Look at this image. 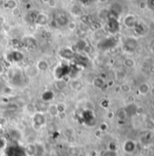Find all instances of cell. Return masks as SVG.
I'll return each instance as SVG.
<instances>
[{
    "instance_id": "cell-14",
    "label": "cell",
    "mask_w": 154,
    "mask_h": 156,
    "mask_svg": "<svg viewBox=\"0 0 154 156\" xmlns=\"http://www.w3.org/2000/svg\"><path fill=\"white\" fill-rule=\"evenodd\" d=\"M47 4H48V6H49L50 7H52V8H54V7H56V1H55V0H49V2H48Z\"/></svg>"
},
{
    "instance_id": "cell-12",
    "label": "cell",
    "mask_w": 154,
    "mask_h": 156,
    "mask_svg": "<svg viewBox=\"0 0 154 156\" xmlns=\"http://www.w3.org/2000/svg\"><path fill=\"white\" fill-rule=\"evenodd\" d=\"M68 27H69L70 30L73 31V30H74L76 28V24L74 22H69L68 23Z\"/></svg>"
},
{
    "instance_id": "cell-15",
    "label": "cell",
    "mask_w": 154,
    "mask_h": 156,
    "mask_svg": "<svg viewBox=\"0 0 154 156\" xmlns=\"http://www.w3.org/2000/svg\"><path fill=\"white\" fill-rule=\"evenodd\" d=\"M6 24V18L3 16H0V27Z\"/></svg>"
},
{
    "instance_id": "cell-18",
    "label": "cell",
    "mask_w": 154,
    "mask_h": 156,
    "mask_svg": "<svg viewBox=\"0 0 154 156\" xmlns=\"http://www.w3.org/2000/svg\"><path fill=\"white\" fill-rule=\"evenodd\" d=\"M3 72H4V67H3V66L0 65V74H2Z\"/></svg>"
},
{
    "instance_id": "cell-19",
    "label": "cell",
    "mask_w": 154,
    "mask_h": 156,
    "mask_svg": "<svg viewBox=\"0 0 154 156\" xmlns=\"http://www.w3.org/2000/svg\"><path fill=\"white\" fill-rule=\"evenodd\" d=\"M42 2L45 3V4H47V3L49 2V0H42Z\"/></svg>"
},
{
    "instance_id": "cell-10",
    "label": "cell",
    "mask_w": 154,
    "mask_h": 156,
    "mask_svg": "<svg viewBox=\"0 0 154 156\" xmlns=\"http://www.w3.org/2000/svg\"><path fill=\"white\" fill-rule=\"evenodd\" d=\"M7 146V142L5 141L4 138H0V150L5 149Z\"/></svg>"
},
{
    "instance_id": "cell-20",
    "label": "cell",
    "mask_w": 154,
    "mask_h": 156,
    "mask_svg": "<svg viewBox=\"0 0 154 156\" xmlns=\"http://www.w3.org/2000/svg\"><path fill=\"white\" fill-rule=\"evenodd\" d=\"M151 105H152V108L154 109V99L152 100V103H151Z\"/></svg>"
},
{
    "instance_id": "cell-9",
    "label": "cell",
    "mask_w": 154,
    "mask_h": 156,
    "mask_svg": "<svg viewBox=\"0 0 154 156\" xmlns=\"http://www.w3.org/2000/svg\"><path fill=\"white\" fill-rule=\"evenodd\" d=\"M124 64H125V66H128V67H132V66H134V61H133L132 59H131V58H128V59L125 60Z\"/></svg>"
},
{
    "instance_id": "cell-21",
    "label": "cell",
    "mask_w": 154,
    "mask_h": 156,
    "mask_svg": "<svg viewBox=\"0 0 154 156\" xmlns=\"http://www.w3.org/2000/svg\"><path fill=\"white\" fill-rule=\"evenodd\" d=\"M100 1H102V2H105V1H107V0H100Z\"/></svg>"
},
{
    "instance_id": "cell-4",
    "label": "cell",
    "mask_w": 154,
    "mask_h": 156,
    "mask_svg": "<svg viewBox=\"0 0 154 156\" xmlns=\"http://www.w3.org/2000/svg\"><path fill=\"white\" fill-rule=\"evenodd\" d=\"M71 13H72V15H74V16H77V17H79V16H83V8L80 7V6H78V5H74V6H73L72 7V8H71Z\"/></svg>"
},
{
    "instance_id": "cell-7",
    "label": "cell",
    "mask_w": 154,
    "mask_h": 156,
    "mask_svg": "<svg viewBox=\"0 0 154 156\" xmlns=\"http://www.w3.org/2000/svg\"><path fill=\"white\" fill-rule=\"evenodd\" d=\"M139 90H140V92H141V95H147L148 93H150V87L149 86V84H141V85H140V87H139Z\"/></svg>"
},
{
    "instance_id": "cell-22",
    "label": "cell",
    "mask_w": 154,
    "mask_h": 156,
    "mask_svg": "<svg viewBox=\"0 0 154 156\" xmlns=\"http://www.w3.org/2000/svg\"><path fill=\"white\" fill-rule=\"evenodd\" d=\"M74 1H77V0H74Z\"/></svg>"
},
{
    "instance_id": "cell-16",
    "label": "cell",
    "mask_w": 154,
    "mask_h": 156,
    "mask_svg": "<svg viewBox=\"0 0 154 156\" xmlns=\"http://www.w3.org/2000/svg\"><path fill=\"white\" fill-rule=\"evenodd\" d=\"M51 26H52V27H54V28L58 27V25H57V23H56V21H55V20H53V22H51Z\"/></svg>"
},
{
    "instance_id": "cell-13",
    "label": "cell",
    "mask_w": 154,
    "mask_h": 156,
    "mask_svg": "<svg viewBox=\"0 0 154 156\" xmlns=\"http://www.w3.org/2000/svg\"><path fill=\"white\" fill-rule=\"evenodd\" d=\"M77 46L79 49H83L84 46H85V44H84V41L83 40H80L78 43H77Z\"/></svg>"
},
{
    "instance_id": "cell-5",
    "label": "cell",
    "mask_w": 154,
    "mask_h": 156,
    "mask_svg": "<svg viewBox=\"0 0 154 156\" xmlns=\"http://www.w3.org/2000/svg\"><path fill=\"white\" fill-rule=\"evenodd\" d=\"M36 66L38 69V71H45L48 69L49 65L47 63V61H45V60H39Z\"/></svg>"
},
{
    "instance_id": "cell-1",
    "label": "cell",
    "mask_w": 154,
    "mask_h": 156,
    "mask_svg": "<svg viewBox=\"0 0 154 156\" xmlns=\"http://www.w3.org/2000/svg\"><path fill=\"white\" fill-rule=\"evenodd\" d=\"M7 156H25V152L23 148L14 145V146L7 147Z\"/></svg>"
},
{
    "instance_id": "cell-6",
    "label": "cell",
    "mask_w": 154,
    "mask_h": 156,
    "mask_svg": "<svg viewBox=\"0 0 154 156\" xmlns=\"http://www.w3.org/2000/svg\"><path fill=\"white\" fill-rule=\"evenodd\" d=\"M4 7L6 8H8V9H14L17 7V3L16 0H7V1L4 3Z\"/></svg>"
},
{
    "instance_id": "cell-3",
    "label": "cell",
    "mask_w": 154,
    "mask_h": 156,
    "mask_svg": "<svg viewBox=\"0 0 154 156\" xmlns=\"http://www.w3.org/2000/svg\"><path fill=\"white\" fill-rule=\"evenodd\" d=\"M55 21H56L58 26H65V25H68V23H69L67 16L65 15H59L57 16V18L55 19Z\"/></svg>"
},
{
    "instance_id": "cell-17",
    "label": "cell",
    "mask_w": 154,
    "mask_h": 156,
    "mask_svg": "<svg viewBox=\"0 0 154 156\" xmlns=\"http://www.w3.org/2000/svg\"><path fill=\"white\" fill-rule=\"evenodd\" d=\"M19 1L22 3V4H25V5H26V4H29L30 3V1L31 0H19Z\"/></svg>"
},
{
    "instance_id": "cell-11",
    "label": "cell",
    "mask_w": 154,
    "mask_h": 156,
    "mask_svg": "<svg viewBox=\"0 0 154 156\" xmlns=\"http://www.w3.org/2000/svg\"><path fill=\"white\" fill-rule=\"evenodd\" d=\"M20 13H21V11H20V9L16 7V8H14V9H12V14L15 16H19L20 15Z\"/></svg>"
},
{
    "instance_id": "cell-8",
    "label": "cell",
    "mask_w": 154,
    "mask_h": 156,
    "mask_svg": "<svg viewBox=\"0 0 154 156\" xmlns=\"http://www.w3.org/2000/svg\"><path fill=\"white\" fill-rule=\"evenodd\" d=\"M69 152L72 156H78L80 154V150L77 147H72V148H70Z\"/></svg>"
},
{
    "instance_id": "cell-2",
    "label": "cell",
    "mask_w": 154,
    "mask_h": 156,
    "mask_svg": "<svg viewBox=\"0 0 154 156\" xmlns=\"http://www.w3.org/2000/svg\"><path fill=\"white\" fill-rule=\"evenodd\" d=\"M49 17L45 13H37V16L36 19V23L40 25H45L48 23Z\"/></svg>"
}]
</instances>
